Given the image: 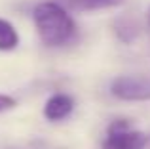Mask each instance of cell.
I'll list each match as a JSON object with an SVG mask.
<instances>
[{
  "instance_id": "1",
  "label": "cell",
  "mask_w": 150,
  "mask_h": 149,
  "mask_svg": "<svg viewBox=\"0 0 150 149\" xmlns=\"http://www.w3.org/2000/svg\"><path fill=\"white\" fill-rule=\"evenodd\" d=\"M34 25L46 46H63L76 33L72 17L55 2H42L34 8Z\"/></svg>"
},
{
  "instance_id": "2",
  "label": "cell",
  "mask_w": 150,
  "mask_h": 149,
  "mask_svg": "<svg viewBox=\"0 0 150 149\" xmlns=\"http://www.w3.org/2000/svg\"><path fill=\"white\" fill-rule=\"evenodd\" d=\"M146 136L143 132L131 130L127 120H114L108 128L103 149H143Z\"/></svg>"
},
{
  "instance_id": "3",
  "label": "cell",
  "mask_w": 150,
  "mask_h": 149,
  "mask_svg": "<svg viewBox=\"0 0 150 149\" xmlns=\"http://www.w3.org/2000/svg\"><path fill=\"white\" fill-rule=\"evenodd\" d=\"M114 97L124 101H148L150 78L144 77H118L110 86Z\"/></svg>"
},
{
  "instance_id": "4",
  "label": "cell",
  "mask_w": 150,
  "mask_h": 149,
  "mask_svg": "<svg viewBox=\"0 0 150 149\" xmlns=\"http://www.w3.org/2000/svg\"><path fill=\"white\" fill-rule=\"evenodd\" d=\"M74 109V100L69 94H53L44 105V115L50 120H61Z\"/></svg>"
},
{
  "instance_id": "5",
  "label": "cell",
  "mask_w": 150,
  "mask_h": 149,
  "mask_svg": "<svg viewBox=\"0 0 150 149\" xmlns=\"http://www.w3.org/2000/svg\"><path fill=\"white\" fill-rule=\"evenodd\" d=\"M125 0H57L61 8L72 11H95V10H106V8L122 6Z\"/></svg>"
},
{
  "instance_id": "6",
  "label": "cell",
  "mask_w": 150,
  "mask_h": 149,
  "mask_svg": "<svg viewBox=\"0 0 150 149\" xmlns=\"http://www.w3.org/2000/svg\"><path fill=\"white\" fill-rule=\"evenodd\" d=\"M114 31H116V37L120 38L122 42H125V44L133 42L137 37H139V25L129 17H120L118 19V21L114 23Z\"/></svg>"
},
{
  "instance_id": "7",
  "label": "cell",
  "mask_w": 150,
  "mask_h": 149,
  "mask_svg": "<svg viewBox=\"0 0 150 149\" xmlns=\"http://www.w3.org/2000/svg\"><path fill=\"white\" fill-rule=\"evenodd\" d=\"M19 44V34L11 23L0 19V50H13Z\"/></svg>"
},
{
  "instance_id": "8",
  "label": "cell",
  "mask_w": 150,
  "mask_h": 149,
  "mask_svg": "<svg viewBox=\"0 0 150 149\" xmlns=\"http://www.w3.org/2000/svg\"><path fill=\"white\" fill-rule=\"evenodd\" d=\"M13 105H15V100H13V97L0 94V113H2V111H8V109H11Z\"/></svg>"
},
{
  "instance_id": "9",
  "label": "cell",
  "mask_w": 150,
  "mask_h": 149,
  "mask_svg": "<svg viewBox=\"0 0 150 149\" xmlns=\"http://www.w3.org/2000/svg\"><path fill=\"white\" fill-rule=\"evenodd\" d=\"M148 17H150V14H148Z\"/></svg>"
}]
</instances>
